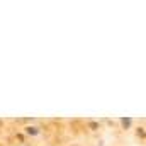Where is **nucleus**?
<instances>
[{"mask_svg": "<svg viewBox=\"0 0 146 146\" xmlns=\"http://www.w3.org/2000/svg\"><path fill=\"white\" fill-rule=\"evenodd\" d=\"M26 131H27V134H33V136H36V134H39V129H37V127H34V126H33V127L29 126V127H27Z\"/></svg>", "mask_w": 146, "mask_h": 146, "instance_id": "f257e3e1", "label": "nucleus"}, {"mask_svg": "<svg viewBox=\"0 0 146 146\" xmlns=\"http://www.w3.org/2000/svg\"><path fill=\"white\" fill-rule=\"evenodd\" d=\"M122 124H124V127H127L131 124V119H122Z\"/></svg>", "mask_w": 146, "mask_h": 146, "instance_id": "f03ea898", "label": "nucleus"}]
</instances>
